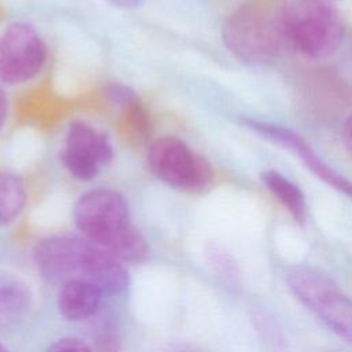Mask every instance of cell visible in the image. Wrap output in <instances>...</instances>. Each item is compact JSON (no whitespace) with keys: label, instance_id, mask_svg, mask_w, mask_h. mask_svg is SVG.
Returning <instances> with one entry per match:
<instances>
[{"label":"cell","instance_id":"6da1fadb","mask_svg":"<svg viewBox=\"0 0 352 352\" xmlns=\"http://www.w3.org/2000/svg\"><path fill=\"white\" fill-rule=\"evenodd\" d=\"M33 260L51 283L82 280L109 296L121 293L128 285L122 263L84 236H47L34 245Z\"/></svg>","mask_w":352,"mask_h":352},{"label":"cell","instance_id":"7a4b0ae2","mask_svg":"<svg viewBox=\"0 0 352 352\" xmlns=\"http://www.w3.org/2000/svg\"><path fill=\"white\" fill-rule=\"evenodd\" d=\"M74 223L84 238L117 260L142 261L148 252L147 242L131 219L125 198L110 188H95L74 205Z\"/></svg>","mask_w":352,"mask_h":352},{"label":"cell","instance_id":"3957f363","mask_svg":"<svg viewBox=\"0 0 352 352\" xmlns=\"http://www.w3.org/2000/svg\"><path fill=\"white\" fill-rule=\"evenodd\" d=\"M221 36L230 52L246 63L257 65L275 59L286 41L283 3L248 0L227 18Z\"/></svg>","mask_w":352,"mask_h":352},{"label":"cell","instance_id":"277c9868","mask_svg":"<svg viewBox=\"0 0 352 352\" xmlns=\"http://www.w3.org/2000/svg\"><path fill=\"white\" fill-rule=\"evenodd\" d=\"M286 41L311 59L333 55L344 37V22L334 0H286Z\"/></svg>","mask_w":352,"mask_h":352},{"label":"cell","instance_id":"5b68a950","mask_svg":"<svg viewBox=\"0 0 352 352\" xmlns=\"http://www.w3.org/2000/svg\"><path fill=\"white\" fill-rule=\"evenodd\" d=\"M287 283L296 297L334 333L352 342V298L331 278L311 267H297L289 272Z\"/></svg>","mask_w":352,"mask_h":352},{"label":"cell","instance_id":"8992f818","mask_svg":"<svg viewBox=\"0 0 352 352\" xmlns=\"http://www.w3.org/2000/svg\"><path fill=\"white\" fill-rule=\"evenodd\" d=\"M147 162L160 180L182 191L199 192L213 180L210 164L175 136L154 140L148 147Z\"/></svg>","mask_w":352,"mask_h":352},{"label":"cell","instance_id":"52a82bcc","mask_svg":"<svg viewBox=\"0 0 352 352\" xmlns=\"http://www.w3.org/2000/svg\"><path fill=\"white\" fill-rule=\"evenodd\" d=\"M47 59V47L37 30L15 22L0 33V80L22 84L40 73Z\"/></svg>","mask_w":352,"mask_h":352},{"label":"cell","instance_id":"ba28073f","mask_svg":"<svg viewBox=\"0 0 352 352\" xmlns=\"http://www.w3.org/2000/svg\"><path fill=\"white\" fill-rule=\"evenodd\" d=\"M113 160L109 139L84 121H73L66 133V143L60 153L65 168L80 180L96 177L100 166Z\"/></svg>","mask_w":352,"mask_h":352},{"label":"cell","instance_id":"9c48e42d","mask_svg":"<svg viewBox=\"0 0 352 352\" xmlns=\"http://www.w3.org/2000/svg\"><path fill=\"white\" fill-rule=\"evenodd\" d=\"M243 122L249 129H252L261 138L287 148L294 155H298L301 162L312 173H315L324 183L352 199V182L336 172L320 157H318L312 147L300 135L286 126L253 118H246L243 120Z\"/></svg>","mask_w":352,"mask_h":352},{"label":"cell","instance_id":"30bf717a","mask_svg":"<svg viewBox=\"0 0 352 352\" xmlns=\"http://www.w3.org/2000/svg\"><path fill=\"white\" fill-rule=\"evenodd\" d=\"M103 292L92 283L70 280L62 285L58 294V309L67 320H82L96 314Z\"/></svg>","mask_w":352,"mask_h":352},{"label":"cell","instance_id":"8fae6325","mask_svg":"<svg viewBox=\"0 0 352 352\" xmlns=\"http://www.w3.org/2000/svg\"><path fill=\"white\" fill-rule=\"evenodd\" d=\"M32 305V293L25 282L15 276L0 275V324L23 318Z\"/></svg>","mask_w":352,"mask_h":352},{"label":"cell","instance_id":"7c38bea8","mask_svg":"<svg viewBox=\"0 0 352 352\" xmlns=\"http://www.w3.org/2000/svg\"><path fill=\"white\" fill-rule=\"evenodd\" d=\"M261 182L271 191V194L276 197L278 201L290 212L293 219L297 223L304 224L307 219V204L302 191L294 183L274 169L263 172Z\"/></svg>","mask_w":352,"mask_h":352},{"label":"cell","instance_id":"4fadbf2b","mask_svg":"<svg viewBox=\"0 0 352 352\" xmlns=\"http://www.w3.org/2000/svg\"><path fill=\"white\" fill-rule=\"evenodd\" d=\"M26 202L22 180L7 172H0V224H8L19 216Z\"/></svg>","mask_w":352,"mask_h":352},{"label":"cell","instance_id":"5bb4252c","mask_svg":"<svg viewBox=\"0 0 352 352\" xmlns=\"http://www.w3.org/2000/svg\"><path fill=\"white\" fill-rule=\"evenodd\" d=\"M210 256V265L216 271V274L221 278V280L228 287H239V276L238 270L235 265V261L232 257L221 250V249H213L209 252Z\"/></svg>","mask_w":352,"mask_h":352},{"label":"cell","instance_id":"9a60e30c","mask_svg":"<svg viewBox=\"0 0 352 352\" xmlns=\"http://www.w3.org/2000/svg\"><path fill=\"white\" fill-rule=\"evenodd\" d=\"M104 95L113 106L121 109L122 111L126 110L128 107H131L132 104H135L136 102H139V98L136 96L135 91H132L129 87H126L124 84H118V82L109 84L104 88Z\"/></svg>","mask_w":352,"mask_h":352},{"label":"cell","instance_id":"2e32d148","mask_svg":"<svg viewBox=\"0 0 352 352\" xmlns=\"http://www.w3.org/2000/svg\"><path fill=\"white\" fill-rule=\"evenodd\" d=\"M47 352H94L92 348L80 338L65 337L51 344Z\"/></svg>","mask_w":352,"mask_h":352},{"label":"cell","instance_id":"e0dca14e","mask_svg":"<svg viewBox=\"0 0 352 352\" xmlns=\"http://www.w3.org/2000/svg\"><path fill=\"white\" fill-rule=\"evenodd\" d=\"M98 352H121L117 338L111 333H102L96 340Z\"/></svg>","mask_w":352,"mask_h":352},{"label":"cell","instance_id":"ac0fdd59","mask_svg":"<svg viewBox=\"0 0 352 352\" xmlns=\"http://www.w3.org/2000/svg\"><path fill=\"white\" fill-rule=\"evenodd\" d=\"M342 140L349 153L352 154V116L345 121L344 128H342Z\"/></svg>","mask_w":352,"mask_h":352},{"label":"cell","instance_id":"d6986e66","mask_svg":"<svg viewBox=\"0 0 352 352\" xmlns=\"http://www.w3.org/2000/svg\"><path fill=\"white\" fill-rule=\"evenodd\" d=\"M107 1L114 7H120V8H135L143 3V0H107Z\"/></svg>","mask_w":352,"mask_h":352},{"label":"cell","instance_id":"ffe728a7","mask_svg":"<svg viewBox=\"0 0 352 352\" xmlns=\"http://www.w3.org/2000/svg\"><path fill=\"white\" fill-rule=\"evenodd\" d=\"M6 116H7V99L3 89L0 88V128L6 120Z\"/></svg>","mask_w":352,"mask_h":352},{"label":"cell","instance_id":"44dd1931","mask_svg":"<svg viewBox=\"0 0 352 352\" xmlns=\"http://www.w3.org/2000/svg\"><path fill=\"white\" fill-rule=\"evenodd\" d=\"M0 352H8V351L4 348V345H1V344H0Z\"/></svg>","mask_w":352,"mask_h":352}]
</instances>
